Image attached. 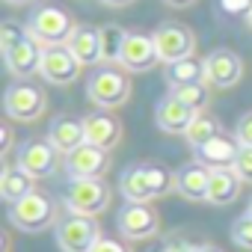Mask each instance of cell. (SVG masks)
Wrapping results in <instances>:
<instances>
[{
	"mask_svg": "<svg viewBox=\"0 0 252 252\" xmlns=\"http://www.w3.org/2000/svg\"><path fill=\"white\" fill-rule=\"evenodd\" d=\"M234 140L243 146V149H252V110L243 113L237 119V128H234Z\"/></svg>",
	"mask_w": 252,
	"mask_h": 252,
	"instance_id": "30",
	"label": "cell"
},
{
	"mask_svg": "<svg viewBox=\"0 0 252 252\" xmlns=\"http://www.w3.org/2000/svg\"><path fill=\"white\" fill-rule=\"evenodd\" d=\"M208 187H211V169L202 163H187L175 172V190L187 202H208Z\"/></svg>",
	"mask_w": 252,
	"mask_h": 252,
	"instance_id": "19",
	"label": "cell"
},
{
	"mask_svg": "<svg viewBox=\"0 0 252 252\" xmlns=\"http://www.w3.org/2000/svg\"><path fill=\"white\" fill-rule=\"evenodd\" d=\"M30 193H36L33 190V178L27 172H21L18 166H6L3 175H0V196H3L9 205H15V202H21Z\"/></svg>",
	"mask_w": 252,
	"mask_h": 252,
	"instance_id": "23",
	"label": "cell"
},
{
	"mask_svg": "<svg viewBox=\"0 0 252 252\" xmlns=\"http://www.w3.org/2000/svg\"><path fill=\"white\" fill-rule=\"evenodd\" d=\"M234 172H237L240 181H249V184H252V149H243V146H240V155H237Z\"/></svg>",
	"mask_w": 252,
	"mask_h": 252,
	"instance_id": "32",
	"label": "cell"
},
{
	"mask_svg": "<svg viewBox=\"0 0 252 252\" xmlns=\"http://www.w3.org/2000/svg\"><path fill=\"white\" fill-rule=\"evenodd\" d=\"M125 39H128V30H122L119 24H104L101 27V57H104V63H119Z\"/></svg>",
	"mask_w": 252,
	"mask_h": 252,
	"instance_id": "25",
	"label": "cell"
},
{
	"mask_svg": "<svg viewBox=\"0 0 252 252\" xmlns=\"http://www.w3.org/2000/svg\"><path fill=\"white\" fill-rule=\"evenodd\" d=\"M83 128H86V143H92L104 152H110L122 140V125L110 113H89L83 119Z\"/></svg>",
	"mask_w": 252,
	"mask_h": 252,
	"instance_id": "20",
	"label": "cell"
},
{
	"mask_svg": "<svg viewBox=\"0 0 252 252\" xmlns=\"http://www.w3.org/2000/svg\"><path fill=\"white\" fill-rule=\"evenodd\" d=\"M240 178L234 169H211V187H208V202L211 205H231L237 199Z\"/></svg>",
	"mask_w": 252,
	"mask_h": 252,
	"instance_id": "22",
	"label": "cell"
},
{
	"mask_svg": "<svg viewBox=\"0 0 252 252\" xmlns=\"http://www.w3.org/2000/svg\"><path fill=\"white\" fill-rule=\"evenodd\" d=\"M169 95L172 98H178V101H184L187 107H193V110H205L208 107V95H211V86L205 83V80H193V83H181V86H169Z\"/></svg>",
	"mask_w": 252,
	"mask_h": 252,
	"instance_id": "24",
	"label": "cell"
},
{
	"mask_svg": "<svg viewBox=\"0 0 252 252\" xmlns=\"http://www.w3.org/2000/svg\"><path fill=\"white\" fill-rule=\"evenodd\" d=\"M104 6H110V9H122V6H131V3H137V0H101Z\"/></svg>",
	"mask_w": 252,
	"mask_h": 252,
	"instance_id": "35",
	"label": "cell"
},
{
	"mask_svg": "<svg viewBox=\"0 0 252 252\" xmlns=\"http://www.w3.org/2000/svg\"><path fill=\"white\" fill-rule=\"evenodd\" d=\"M80 60L65 48V45H57V48H45L42 51V68L39 74L51 83V86H68L77 80L80 74Z\"/></svg>",
	"mask_w": 252,
	"mask_h": 252,
	"instance_id": "11",
	"label": "cell"
},
{
	"mask_svg": "<svg viewBox=\"0 0 252 252\" xmlns=\"http://www.w3.org/2000/svg\"><path fill=\"white\" fill-rule=\"evenodd\" d=\"M246 214H252V199H249V208H246Z\"/></svg>",
	"mask_w": 252,
	"mask_h": 252,
	"instance_id": "41",
	"label": "cell"
},
{
	"mask_svg": "<svg viewBox=\"0 0 252 252\" xmlns=\"http://www.w3.org/2000/svg\"><path fill=\"white\" fill-rule=\"evenodd\" d=\"M116 228H119L122 237H128V240H146V237L158 234L160 217L146 202H128L116 217Z\"/></svg>",
	"mask_w": 252,
	"mask_h": 252,
	"instance_id": "7",
	"label": "cell"
},
{
	"mask_svg": "<svg viewBox=\"0 0 252 252\" xmlns=\"http://www.w3.org/2000/svg\"><path fill=\"white\" fill-rule=\"evenodd\" d=\"M202 65H205V83L211 89H231L243 77V60L228 48L211 51L202 60Z\"/></svg>",
	"mask_w": 252,
	"mask_h": 252,
	"instance_id": "10",
	"label": "cell"
},
{
	"mask_svg": "<svg viewBox=\"0 0 252 252\" xmlns=\"http://www.w3.org/2000/svg\"><path fill=\"white\" fill-rule=\"evenodd\" d=\"M166 6H175V9H184V6H190V3H196V0H163Z\"/></svg>",
	"mask_w": 252,
	"mask_h": 252,
	"instance_id": "36",
	"label": "cell"
},
{
	"mask_svg": "<svg viewBox=\"0 0 252 252\" xmlns=\"http://www.w3.org/2000/svg\"><path fill=\"white\" fill-rule=\"evenodd\" d=\"M196 119H199V110L187 107L184 101H178V98H172V95H166V98L155 107V122H158V128L166 131V134H181V137H184Z\"/></svg>",
	"mask_w": 252,
	"mask_h": 252,
	"instance_id": "15",
	"label": "cell"
},
{
	"mask_svg": "<svg viewBox=\"0 0 252 252\" xmlns=\"http://www.w3.org/2000/svg\"><path fill=\"white\" fill-rule=\"evenodd\" d=\"M237 155H240V143L225 134H217L214 140L196 149V160L208 169H234Z\"/></svg>",
	"mask_w": 252,
	"mask_h": 252,
	"instance_id": "16",
	"label": "cell"
},
{
	"mask_svg": "<svg viewBox=\"0 0 252 252\" xmlns=\"http://www.w3.org/2000/svg\"><path fill=\"white\" fill-rule=\"evenodd\" d=\"M42 45L33 39V36H27L21 45H15L9 54H3V63H6V71L9 74H15V77H33V74H39V68H42Z\"/></svg>",
	"mask_w": 252,
	"mask_h": 252,
	"instance_id": "17",
	"label": "cell"
},
{
	"mask_svg": "<svg viewBox=\"0 0 252 252\" xmlns=\"http://www.w3.org/2000/svg\"><path fill=\"white\" fill-rule=\"evenodd\" d=\"M57 246L63 252H92V246L101 240V228L95 222V217H80V214H68L65 220L57 222Z\"/></svg>",
	"mask_w": 252,
	"mask_h": 252,
	"instance_id": "6",
	"label": "cell"
},
{
	"mask_svg": "<svg viewBox=\"0 0 252 252\" xmlns=\"http://www.w3.org/2000/svg\"><path fill=\"white\" fill-rule=\"evenodd\" d=\"M57 149L48 140H30L18 149V160L15 166L21 172H27L30 178H48L57 172Z\"/></svg>",
	"mask_w": 252,
	"mask_h": 252,
	"instance_id": "12",
	"label": "cell"
},
{
	"mask_svg": "<svg viewBox=\"0 0 252 252\" xmlns=\"http://www.w3.org/2000/svg\"><path fill=\"white\" fill-rule=\"evenodd\" d=\"M9 146H12V131L3 128L0 131V152H9Z\"/></svg>",
	"mask_w": 252,
	"mask_h": 252,
	"instance_id": "34",
	"label": "cell"
},
{
	"mask_svg": "<svg viewBox=\"0 0 252 252\" xmlns=\"http://www.w3.org/2000/svg\"><path fill=\"white\" fill-rule=\"evenodd\" d=\"M217 134H222L220 122H217V119H211V116H202V113H199V119L190 125V131L184 134V140H187L193 149H199V146H205L208 140H214Z\"/></svg>",
	"mask_w": 252,
	"mask_h": 252,
	"instance_id": "27",
	"label": "cell"
},
{
	"mask_svg": "<svg viewBox=\"0 0 252 252\" xmlns=\"http://www.w3.org/2000/svg\"><path fill=\"white\" fill-rule=\"evenodd\" d=\"M155 252H169V246H160V249H155Z\"/></svg>",
	"mask_w": 252,
	"mask_h": 252,
	"instance_id": "39",
	"label": "cell"
},
{
	"mask_svg": "<svg viewBox=\"0 0 252 252\" xmlns=\"http://www.w3.org/2000/svg\"><path fill=\"white\" fill-rule=\"evenodd\" d=\"M231 240L243 249H252V214H243L231 222Z\"/></svg>",
	"mask_w": 252,
	"mask_h": 252,
	"instance_id": "29",
	"label": "cell"
},
{
	"mask_svg": "<svg viewBox=\"0 0 252 252\" xmlns=\"http://www.w3.org/2000/svg\"><path fill=\"white\" fill-rule=\"evenodd\" d=\"M110 205V184L104 178H74L65 190V208L68 214L80 217H98Z\"/></svg>",
	"mask_w": 252,
	"mask_h": 252,
	"instance_id": "4",
	"label": "cell"
},
{
	"mask_svg": "<svg viewBox=\"0 0 252 252\" xmlns=\"http://www.w3.org/2000/svg\"><path fill=\"white\" fill-rule=\"evenodd\" d=\"M220 9L231 18H246L252 12V0H220Z\"/></svg>",
	"mask_w": 252,
	"mask_h": 252,
	"instance_id": "31",
	"label": "cell"
},
{
	"mask_svg": "<svg viewBox=\"0 0 252 252\" xmlns=\"http://www.w3.org/2000/svg\"><path fill=\"white\" fill-rule=\"evenodd\" d=\"M86 98L101 107V110H113V107H122L125 101L131 98V77L125 71H116V68H101L89 77L86 83Z\"/></svg>",
	"mask_w": 252,
	"mask_h": 252,
	"instance_id": "5",
	"label": "cell"
},
{
	"mask_svg": "<svg viewBox=\"0 0 252 252\" xmlns=\"http://www.w3.org/2000/svg\"><path fill=\"white\" fill-rule=\"evenodd\" d=\"M92 252H128V246L119 243V240H113V237H101V240L92 246Z\"/></svg>",
	"mask_w": 252,
	"mask_h": 252,
	"instance_id": "33",
	"label": "cell"
},
{
	"mask_svg": "<svg viewBox=\"0 0 252 252\" xmlns=\"http://www.w3.org/2000/svg\"><path fill=\"white\" fill-rule=\"evenodd\" d=\"M158 63H160V54H158L155 36L128 33L125 48H122V57H119V65H122L125 71H152Z\"/></svg>",
	"mask_w": 252,
	"mask_h": 252,
	"instance_id": "13",
	"label": "cell"
},
{
	"mask_svg": "<svg viewBox=\"0 0 252 252\" xmlns=\"http://www.w3.org/2000/svg\"><path fill=\"white\" fill-rule=\"evenodd\" d=\"M27 33L42 48H57V45L68 42L74 27H71V18L63 9H57V6H36L30 12V18H27Z\"/></svg>",
	"mask_w": 252,
	"mask_h": 252,
	"instance_id": "2",
	"label": "cell"
},
{
	"mask_svg": "<svg viewBox=\"0 0 252 252\" xmlns=\"http://www.w3.org/2000/svg\"><path fill=\"white\" fill-rule=\"evenodd\" d=\"M166 80L169 86H181V83H193V80H205V65L199 60H181V63H172L166 65Z\"/></svg>",
	"mask_w": 252,
	"mask_h": 252,
	"instance_id": "26",
	"label": "cell"
},
{
	"mask_svg": "<svg viewBox=\"0 0 252 252\" xmlns=\"http://www.w3.org/2000/svg\"><path fill=\"white\" fill-rule=\"evenodd\" d=\"M110 166V152L92 146V143H83L80 149H74L71 155H65V172L68 178H101Z\"/></svg>",
	"mask_w": 252,
	"mask_h": 252,
	"instance_id": "14",
	"label": "cell"
},
{
	"mask_svg": "<svg viewBox=\"0 0 252 252\" xmlns=\"http://www.w3.org/2000/svg\"><path fill=\"white\" fill-rule=\"evenodd\" d=\"M155 45H158V54H160V63L172 65V63H181V60H190L193 51H196V36L190 27L184 24H160L155 30Z\"/></svg>",
	"mask_w": 252,
	"mask_h": 252,
	"instance_id": "8",
	"label": "cell"
},
{
	"mask_svg": "<svg viewBox=\"0 0 252 252\" xmlns=\"http://www.w3.org/2000/svg\"><path fill=\"white\" fill-rule=\"evenodd\" d=\"M193 252H222V249H217V246H211V243H205V246H196Z\"/></svg>",
	"mask_w": 252,
	"mask_h": 252,
	"instance_id": "37",
	"label": "cell"
},
{
	"mask_svg": "<svg viewBox=\"0 0 252 252\" xmlns=\"http://www.w3.org/2000/svg\"><path fill=\"white\" fill-rule=\"evenodd\" d=\"M48 143L63 152V155H71L74 149H80L86 143V128H83V119H71V116H60L51 122L48 128Z\"/></svg>",
	"mask_w": 252,
	"mask_h": 252,
	"instance_id": "18",
	"label": "cell"
},
{
	"mask_svg": "<svg viewBox=\"0 0 252 252\" xmlns=\"http://www.w3.org/2000/svg\"><path fill=\"white\" fill-rule=\"evenodd\" d=\"M246 24H249V27H252V12H249V15H246Z\"/></svg>",
	"mask_w": 252,
	"mask_h": 252,
	"instance_id": "40",
	"label": "cell"
},
{
	"mask_svg": "<svg viewBox=\"0 0 252 252\" xmlns=\"http://www.w3.org/2000/svg\"><path fill=\"white\" fill-rule=\"evenodd\" d=\"M169 187H175V178L158 166V163H134L122 172L119 178V190L128 202H152L169 193Z\"/></svg>",
	"mask_w": 252,
	"mask_h": 252,
	"instance_id": "1",
	"label": "cell"
},
{
	"mask_svg": "<svg viewBox=\"0 0 252 252\" xmlns=\"http://www.w3.org/2000/svg\"><path fill=\"white\" fill-rule=\"evenodd\" d=\"M9 220L15 228H21L27 234H39L54 222V208L42 193H30L9 208Z\"/></svg>",
	"mask_w": 252,
	"mask_h": 252,
	"instance_id": "9",
	"label": "cell"
},
{
	"mask_svg": "<svg viewBox=\"0 0 252 252\" xmlns=\"http://www.w3.org/2000/svg\"><path fill=\"white\" fill-rule=\"evenodd\" d=\"M45 107H48L45 89L33 80H15L3 95V110L15 122H36L45 116Z\"/></svg>",
	"mask_w": 252,
	"mask_h": 252,
	"instance_id": "3",
	"label": "cell"
},
{
	"mask_svg": "<svg viewBox=\"0 0 252 252\" xmlns=\"http://www.w3.org/2000/svg\"><path fill=\"white\" fill-rule=\"evenodd\" d=\"M3 3H9V6H24V3H33V0H3Z\"/></svg>",
	"mask_w": 252,
	"mask_h": 252,
	"instance_id": "38",
	"label": "cell"
},
{
	"mask_svg": "<svg viewBox=\"0 0 252 252\" xmlns=\"http://www.w3.org/2000/svg\"><path fill=\"white\" fill-rule=\"evenodd\" d=\"M65 48L80 60V65L104 63V57H101V30H95V27H74Z\"/></svg>",
	"mask_w": 252,
	"mask_h": 252,
	"instance_id": "21",
	"label": "cell"
},
{
	"mask_svg": "<svg viewBox=\"0 0 252 252\" xmlns=\"http://www.w3.org/2000/svg\"><path fill=\"white\" fill-rule=\"evenodd\" d=\"M27 24H18V21H3L0 24V54H9L15 45H21L27 39Z\"/></svg>",
	"mask_w": 252,
	"mask_h": 252,
	"instance_id": "28",
	"label": "cell"
}]
</instances>
